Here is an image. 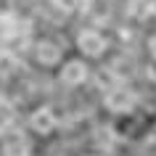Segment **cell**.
Segmentation results:
<instances>
[{"label": "cell", "mask_w": 156, "mask_h": 156, "mask_svg": "<svg viewBox=\"0 0 156 156\" xmlns=\"http://www.w3.org/2000/svg\"><path fill=\"white\" fill-rule=\"evenodd\" d=\"M77 42H80V50H82L85 56H101L103 50H106V37L101 32H95V29H85V32H80V37H77Z\"/></svg>", "instance_id": "obj_4"}, {"label": "cell", "mask_w": 156, "mask_h": 156, "mask_svg": "<svg viewBox=\"0 0 156 156\" xmlns=\"http://www.w3.org/2000/svg\"><path fill=\"white\" fill-rule=\"evenodd\" d=\"M151 53H154V56H156V37H154V40H151Z\"/></svg>", "instance_id": "obj_8"}, {"label": "cell", "mask_w": 156, "mask_h": 156, "mask_svg": "<svg viewBox=\"0 0 156 156\" xmlns=\"http://www.w3.org/2000/svg\"><path fill=\"white\" fill-rule=\"evenodd\" d=\"M34 58H37V64H42V66H56L58 61H61V50H58L53 42L42 40L40 45L34 48Z\"/></svg>", "instance_id": "obj_6"}, {"label": "cell", "mask_w": 156, "mask_h": 156, "mask_svg": "<svg viewBox=\"0 0 156 156\" xmlns=\"http://www.w3.org/2000/svg\"><path fill=\"white\" fill-rule=\"evenodd\" d=\"M27 127L34 132V135H40V138H48V135H53L58 127V116L56 111L50 106H37L29 114V119H27Z\"/></svg>", "instance_id": "obj_1"}, {"label": "cell", "mask_w": 156, "mask_h": 156, "mask_svg": "<svg viewBox=\"0 0 156 156\" xmlns=\"http://www.w3.org/2000/svg\"><path fill=\"white\" fill-rule=\"evenodd\" d=\"M95 143L103 146V151H111V146H114V132L108 130V127L98 130V132H95Z\"/></svg>", "instance_id": "obj_7"}, {"label": "cell", "mask_w": 156, "mask_h": 156, "mask_svg": "<svg viewBox=\"0 0 156 156\" xmlns=\"http://www.w3.org/2000/svg\"><path fill=\"white\" fill-rule=\"evenodd\" d=\"M3 156H32V140L24 132H13L3 140Z\"/></svg>", "instance_id": "obj_5"}, {"label": "cell", "mask_w": 156, "mask_h": 156, "mask_svg": "<svg viewBox=\"0 0 156 156\" xmlns=\"http://www.w3.org/2000/svg\"><path fill=\"white\" fill-rule=\"evenodd\" d=\"M58 77H61V82H64V85L77 87V85H82L85 80H87V64L80 61V58H72V61H66V64L61 66Z\"/></svg>", "instance_id": "obj_3"}, {"label": "cell", "mask_w": 156, "mask_h": 156, "mask_svg": "<svg viewBox=\"0 0 156 156\" xmlns=\"http://www.w3.org/2000/svg\"><path fill=\"white\" fill-rule=\"evenodd\" d=\"M103 106L111 114H130L132 108L138 106V95L130 87H114V90H108L103 95Z\"/></svg>", "instance_id": "obj_2"}]
</instances>
